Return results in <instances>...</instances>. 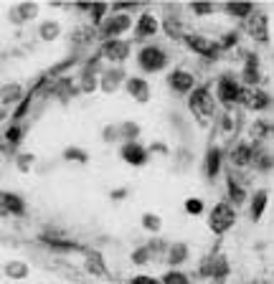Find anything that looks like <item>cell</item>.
<instances>
[{"mask_svg": "<svg viewBox=\"0 0 274 284\" xmlns=\"http://www.w3.org/2000/svg\"><path fill=\"white\" fill-rule=\"evenodd\" d=\"M191 109H193L198 117L213 114V102H211V94H208V89H206V86H201V89H196V92H193V97H191Z\"/></svg>", "mask_w": 274, "mask_h": 284, "instance_id": "obj_1", "label": "cell"}, {"mask_svg": "<svg viewBox=\"0 0 274 284\" xmlns=\"http://www.w3.org/2000/svg\"><path fill=\"white\" fill-rule=\"evenodd\" d=\"M231 223H234V211H231L226 203L216 206L213 213H211V228H213V231H226Z\"/></svg>", "mask_w": 274, "mask_h": 284, "instance_id": "obj_2", "label": "cell"}, {"mask_svg": "<svg viewBox=\"0 0 274 284\" xmlns=\"http://www.w3.org/2000/svg\"><path fill=\"white\" fill-rule=\"evenodd\" d=\"M140 64L147 69V71H155V69H160L163 64H165V53L160 51V48H142V53H140Z\"/></svg>", "mask_w": 274, "mask_h": 284, "instance_id": "obj_3", "label": "cell"}, {"mask_svg": "<svg viewBox=\"0 0 274 284\" xmlns=\"http://www.w3.org/2000/svg\"><path fill=\"white\" fill-rule=\"evenodd\" d=\"M218 92H221V102H236V99H241V89H239L231 79H224L218 84Z\"/></svg>", "mask_w": 274, "mask_h": 284, "instance_id": "obj_4", "label": "cell"}, {"mask_svg": "<svg viewBox=\"0 0 274 284\" xmlns=\"http://www.w3.org/2000/svg\"><path fill=\"white\" fill-rule=\"evenodd\" d=\"M188 46H191L193 51H198V53H203V56H208V59L216 56V46L208 43L206 38H198V36H188Z\"/></svg>", "mask_w": 274, "mask_h": 284, "instance_id": "obj_5", "label": "cell"}, {"mask_svg": "<svg viewBox=\"0 0 274 284\" xmlns=\"http://www.w3.org/2000/svg\"><path fill=\"white\" fill-rule=\"evenodd\" d=\"M170 84H173L175 89H180V92H185V89L193 86V76L185 74V71H175V74L170 76Z\"/></svg>", "mask_w": 274, "mask_h": 284, "instance_id": "obj_6", "label": "cell"}, {"mask_svg": "<svg viewBox=\"0 0 274 284\" xmlns=\"http://www.w3.org/2000/svg\"><path fill=\"white\" fill-rule=\"evenodd\" d=\"M155 31H158L155 18H152V15H142L140 23H137V36H150V33H155Z\"/></svg>", "mask_w": 274, "mask_h": 284, "instance_id": "obj_7", "label": "cell"}, {"mask_svg": "<svg viewBox=\"0 0 274 284\" xmlns=\"http://www.w3.org/2000/svg\"><path fill=\"white\" fill-rule=\"evenodd\" d=\"M122 155L127 157V163H132V165H142V163H145V152L137 147V145H127Z\"/></svg>", "mask_w": 274, "mask_h": 284, "instance_id": "obj_8", "label": "cell"}, {"mask_svg": "<svg viewBox=\"0 0 274 284\" xmlns=\"http://www.w3.org/2000/svg\"><path fill=\"white\" fill-rule=\"evenodd\" d=\"M104 53H107V56H112V59H125V56H127V46L112 41V43L104 46Z\"/></svg>", "mask_w": 274, "mask_h": 284, "instance_id": "obj_9", "label": "cell"}, {"mask_svg": "<svg viewBox=\"0 0 274 284\" xmlns=\"http://www.w3.org/2000/svg\"><path fill=\"white\" fill-rule=\"evenodd\" d=\"M267 23H264V15H256L254 21H251V33L256 36L259 41H267V28H264Z\"/></svg>", "mask_w": 274, "mask_h": 284, "instance_id": "obj_10", "label": "cell"}, {"mask_svg": "<svg viewBox=\"0 0 274 284\" xmlns=\"http://www.w3.org/2000/svg\"><path fill=\"white\" fill-rule=\"evenodd\" d=\"M127 26H130V21H127L125 15H119V18H114V21L107 26V33H109V36H114V33H122Z\"/></svg>", "mask_w": 274, "mask_h": 284, "instance_id": "obj_11", "label": "cell"}, {"mask_svg": "<svg viewBox=\"0 0 274 284\" xmlns=\"http://www.w3.org/2000/svg\"><path fill=\"white\" fill-rule=\"evenodd\" d=\"M218 160H221V152H218V150H211V152H208V165H206V173H208L211 178L218 173Z\"/></svg>", "mask_w": 274, "mask_h": 284, "instance_id": "obj_12", "label": "cell"}, {"mask_svg": "<svg viewBox=\"0 0 274 284\" xmlns=\"http://www.w3.org/2000/svg\"><path fill=\"white\" fill-rule=\"evenodd\" d=\"M264 203H267V195H264V193H256V198H254V208H251V216H254V218H259V216H262Z\"/></svg>", "mask_w": 274, "mask_h": 284, "instance_id": "obj_13", "label": "cell"}, {"mask_svg": "<svg viewBox=\"0 0 274 284\" xmlns=\"http://www.w3.org/2000/svg\"><path fill=\"white\" fill-rule=\"evenodd\" d=\"M246 160H249V150H246V147H236V150H234V163H236V165L246 163Z\"/></svg>", "mask_w": 274, "mask_h": 284, "instance_id": "obj_14", "label": "cell"}, {"mask_svg": "<svg viewBox=\"0 0 274 284\" xmlns=\"http://www.w3.org/2000/svg\"><path fill=\"white\" fill-rule=\"evenodd\" d=\"M229 190H231V198H234L236 203H241V201H244V190L239 188L234 180H229Z\"/></svg>", "mask_w": 274, "mask_h": 284, "instance_id": "obj_15", "label": "cell"}, {"mask_svg": "<svg viewBox=\"0 0 274 284\" xmlns=\"http://www.w3.org/2000/svg\"><path fill=\"white\" fill-rule=\"evenodd\" d=\"M226 10L234 13V15H249V13H251V5H226Z\"/></svg>", "mask_w": 274, "mask_h": 284, "instance_id": "obj_16", "label": "cell"}, {"mask_svg": "<svg viewBox=\"0 0 274 284\" xmlns=\"http://www.w3.org/2000/svg\"><path fill=\"white\" fill-rule=\"evenodd\" d=\"M163 284H188V279H185L183 274H175V272H173V274H168V277L163 279Z\"/></svg>", "mask_w": 274, "mask_h": 284, "instance_id": "obj_17", "label": "cell"}, {"mask_svg": "<svg viewBox=\"0 0 274 284\" xmlns=\"http://www.w3.org/2000/svg\"><path fill=\"white\" fill-rule=\"evenodd\" d=\"M3 201H5V206H8L10 211H18V213H21V201H15L10 193H5V195H3Z\"/></svg>", "mask_w": 274, "mask_h": 284, "instance_id": "obj_18", "label": "cell"}, {"mask_svg": "<svg viewBox=\"0 0 274 284\" xmlns=\"http://www.w3.org/2000/svg\"><path fill=\"white\" fill-rule=\"evenodd\" d=\"M201 208H203V203H201V201H196V198L188 201V211H191V213H198Z\"/></svg>", "mask_w": 274, "mask_h": 284, "instance_id": "obj_19", "label": "cell"}, {"mask_svg": "<svg viewBox=\"0 0 274 284\" xmlns=\"http://www.w3.org/2000/svg\"><path fill=\"white\" fill-rule=\"evenodd\" d=\"M132 284H158V282L152 279V277H135V279H132Z\"/></svg>", "mask_w": 274, "mask_h": 284, "instance_id": "obj_20", "label": "cell"}, {"mask_svg": "<svg viewBox=\"0 0 274 284\" xmlns=\"http://www.w3.org/2000/svg\"><path fill=\"white\" fill-rule=\"evenodd\" d=\"M193 10H196V13H211L213 8H211V5H193Z\"/></svg>", "mask_w": 274, "mask_h": 284, "instance_id": "obj_21", "label": "cell"}, {"mask_svg": "<svg viewBox=\"0 0 274 284\" xmlns=\"http://www.w3.org/2000/svg\"><path fill=\"white\" fill-rule=\"evenodd\" d=\"M8 137H10V140H18V137H21V132H18V130H10V132H8Z\"/></svg>", "mask_w": 274, "mask_h": 284, "instance_id": "obj_22", "label": "cell"}]
</instances>
